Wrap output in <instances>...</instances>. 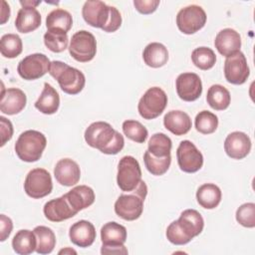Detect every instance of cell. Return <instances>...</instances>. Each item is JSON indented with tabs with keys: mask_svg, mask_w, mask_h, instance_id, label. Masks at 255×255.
Returning <instances> with one entry per match:
<instances>
[{
	"mask_svg": "<svg viewBox=\"0 0 255 255\" xmlns=\"http://www.w3.org/2000/svg\"><path fill=\"white\" fill-rule=\"evenodd\" d=\"M85 140L105 154H117L125 145L124 136L106 122L91 124L85 130Z\"/></svg>",
	"mask_w": 255,
	"mask_h": 255,
	"instance_id": "6da1fadb",
	"label": "cell"
},
{
	"mask_svg": "<svg viewBox=\"0 0 255 255\" xmlns=\"http://www.w3.org/2000/svg\"><path fill=\"white\" fill-rule=\"evenodd\" d=\"M146 194L147 186L145 182L141 180L134 190L118 197L115 202L116 214L127 221H133L139 218L143 210V201Z\"/></svg>",
	"mask_w": 255,
	"mask_h": 255,
	"instance_id": "7a4b0ae2",
	"label": "cell"
},
{
	"mask_svg": "<svg viewBox=\"0 0 255 255\" xmlns=\"http://www.w3.org/2000/svg\"><path fill=\"white\" fill-rule=\"evenodd\" d=\"M49 74L57 80L61 90L69 95L79 94L85 87V75L78 69L61 61H52Z\"/></svg>",
	"mask_w": 255,
	"mask_h": 255,
	"instance_id": "3957f363",
	"label": "cell"
},
{
	"mask_svg": "<svg viewBox=\"0 0 255 255\" xmlns=\"http://www.w3.org/2000/svg\"><path fill=\"white\" fill-rule=\"evenodd\" d=\"M47 145L46 136L35 129H28L22 132L16 140L15 152L17 156L26 162L39 160Z\"/></svg>",
	"mask_w": 255,
	"mask_h": 255,
	"instance_id": "277c9868",
	"label": "cell"
},
{
	"mask_svg": "<svg viewBox=\"0 0 255 255\" xmlns=\"http://www.w3.org/2000/svg\"><path fill=\"white\" fill-rule=\"evenodd\" d=\"M167 105V96L159 87L149 88L140 98L137 111L144 120H153L159 117Z\"/></svg>",
	"mask_w": 255,
	"mask_h": 255,
	"instance_id": "5b68a950",
	"label": "cell"
},
{
	"mask_svg": "<svg viewBox=\"0 0 255 255\" xmlns=\"http://www.w3.org/2000/svg\"><path fill=\"white\" fill-rule=\"evenodd\" d=\"M141 169L138 161L131 155L122 157L118 164L117 182L125 192L134 190L141 181Z\"/></svg>",
	"mask_w": 255,
	"mask_h": 255,
	"instance_id": "8992f818",
	"label": "cell"
},
{
	"mask_svg": "<svg viewBox=\"0 0 255 255\" xmlns=\"http://www.w3.org/2000/svg\"><path fill=\"white\" fill-rule=\"evenodd\" d=\"M70 55L78 62L92 61L97 53V41L95 36L86 30L76 32L69 46Z\"/></svg>",
	"mask_w": 255,
	"mask_h": 255,
	"instance_id": "52a82bcc",
	"label": "cell"
},
{
	"mask_svg": "<svg viewBox=\"0 0 255 255\" xmlns=\"http://www.w3.org/2000/svg\"><path fill=\"white\" fill-rule=\"evenodd\" d=\"M53 182L51 174L44 168H34L30 170L24 181V190L32 198L38 199L51 193Z\"/></svg>",
	"mask_w": 255,
	"mask_h": 255,
	"instance_id": "ba28073f",
	"label": "cell"
},
{
	"mask_svg": "<svg viewBox=\"0 0 255 255\" xmlns=\"http://www.w3.org/2000/svg\"><path fill=\"white\" fill-rule=\"evenodd\" d=\"M206 13L198 5H189L179 10L176 15V25L180 32L191 35L204 27Z\"/></svg>",
	"mask_w": 255,
	"mask_h": 255,
	"instance_id": "9c48e42d",
	"label": "cell"
},
{
	"mask_svg": "<svg viewBox=\"0 0 255 255\" xmlns=\"http://www.w3.org/2000/svg\"><path fill=\"white\" fill-rule=\"evenodd\" d=\"M50 65L51 62L46 55L35 53L26 56L18 63L17 72L24 80H37L49 73Z\"/></svg>",
	"mask_w": 255,
	"mask_h": 255,
	"instance_id": "30bf717a",
	"label": "cell"
},
{
	"mask_svg": "<svg viewBox=\"0 0 255 255\" xmlns=\"http://www.w3.org/2000/svg\"><path fill=\"white\" fill-rule=\"evenodd\" d=\"M179 168L187 173L198 171L203 165V155L190 140L180 141L176 149Z\"/></svg>",
	"mask_w": 255,
	"mask_h": 255,
	"instance_id": "8fae6325",
	"label": "cell"
},
{
	"mask_svg": "<svg viewBox=\"0 0 255 255\" xmlns=\"http://www.w3.org/2000/svg\"><path fill=\"white\" fill-rule=\"evenodd\" d=\"M250 75L245 55L238 51L228 57L224 62V76L228 83L233 85L244 84Z\"/></svg>",
	"mask_w": 255,
	"mask_h": 255,
	"instance_id": "7c38bea8",
	"label": "cell"
},
{
	"mask_svg": "<svg viewBox=\"0 0 255 255\" xmlns=\"http://www.w3.org/2000/svg\"><path fill=\"white\" fill-rule=\"evenodd\" d=\"M175 88L178 97L185 102L197 100L202 93V83L195 73H182L175 81Z\"/></svg>",
	"mask_w": 255,
	"mask_h": 255,
	"instance_id": "4fadbf2b",
	"label": "cell"
},
{
	"mask_svg": "<svg viewBox=\"0 0 255 255\" xmlns=\"http://www.w3.org/2000/svg\"><path fill=\"white\" fill-rule=\"evenodd\" d=\"M82 15L87 24L95 28L103 29L109 21L111 6L99 0L86 1L82 8Z\"/></svg>",
	"mask_w": 255,
	"mask_h": 255,
	"instance_id": "5bb4252c",
	"label": "cell"
},
{
	"mask_svg": "<svg viewBox=\"0 0 255 255\" xmlns=\"http://www.w3.org/2000/svg\"><path fill=\"white\" fill-rule=\"evenodd\" d=\"M224 150L229 157L242 159L247 156L251 150L250 137L245 132L233 131L225 138Z\"/></svg>",
	"mask_w": 255,
	"mask_h": 255,
	"instance_id": "9a60e30c",
	"label": "cell"
},
{
	"mask_svg": "<svg viewBox=\"0 0 255 255\" xmlns=\"http://www.w3.org/2000/svg\"><path fill=\"white\" fill-rule=\"evenodd\" d=\"M43 212L45 217L52 222H61L67 220L78 213V211H76L70 205L65 194L46 202Z\"/></svg>",
	"mask_w": 255,
	"mask_h": 255,
	"instance_id": "2e32d148",
	"label": "cell"
},
{
	"mask_svg": "<svg viewBox=\"0 0 255 255\" xmlns=\"http://www.w3.org/2000/svg\"><path fill=\"white\" fill-rule=\"evenodd\" d=\"M27 103L26 94L17 88L2 89L1 101H0V111L1 113L13 116L22 112Z\"/></svg>",
	"mask_w": 255,
	"mask_h": 255,
	"instance_id": "e0dca14e",
	"label": "cell"
},
{
	"mask_svg": "<svg viewBox=\"0 0 255 255\" xmlns=\"http://www.w3.org/2000/svg\"><path fill=\"white\" fill-rule=\"evenodd\" d=\"M56 180L64 186H73L77 184L81 177L79 164L71 158L60 159L54 168Z\"/></svg>",
	"mask_w": 255,
	"mask_h": 255,
	"instance_id": "ac0fdd59",
	"label": "cell"
},
{
	"mask_svg": "<svg viewBox=\"0 0 255 255\" xmlns=\"http://www.w3.org/2000/svg\"><path fill=\"white\" fill-rule=\"evenodd\" d=\"M214 45L222 56L228 57L240 51L241 37L234 29L225 28L217 33L214 40Z\"/></svg>",
	"mask_w": 255,
	"mask_h": 255,
	"instance_id": "d6986e66",
	"label": "cell"
},
{
	"mask_svg": "<svg viewBox=\"0 0 255 255\" xmlns=\"http://www.w3.org/2000/svg\"><path fill=\"white\" fill-rule=\"evenodd\" d=\"M69 236L72 243L79 247L86 248L94 243L96 239V229L90 221L80 220L70 227Z\"/></svg>",
	"mask_w": 255,
	"mask_h": 255,
	"instance_id": "ffe728a7",
	"label": "cell"
},
{
	"mask_svg": "<svg viewBox=\"0 0 255 255\" xmlns=\"http://www.w3.org/2000/svg\"><path fill=\"white\" fill-rule=\"evenodd\" d=\"M176 221L182 231L190 239L199 235L204 227V220L201 214L195 209H185L181 212Z\"/></svg>",
	"mask_w": 255,
	"mask_h": 255,
	"instance_id": "44dd1931",
	"label": "cell"
},
{
	"mask_svg": "<svg viewBox=\"0 0 255 255\" xmlns=\"http://www.w3.org/2000/svg\"><path fill=\"white\" fill-rule=\"evenodd\" d=\"M164 128L175 135H183L187 133L191 127L190 117L182 111H170L163 118Z\"/></svg>",
	"mask_w": 255,
	"mask_h": 255,
	"instance_id": "7402d4cb",
	"label": "cell"
},
{
	"mask_svg": "<svg viewBox=\"0 0 255 255\" xmlns=\"http://www.w3.org/2000/svg\"><path fill=\"white\" fill-rule=\"evenodd\" d=\"M70 205L76 210L80 211L95 202V192L88 185H78L72 188L69 192L65 194Z\"/></svg>",
	"mask_w": 255,
	"mask_h": 255,
	"instance_id": "603a6c76",
	"label": "cell"
},
{
	"mask_svg": "<svg viewBox=\"0 0 255 255\" xmlns=\"http://www.w3.org/2000/svg\"><path fill=\"white\" fill-rule=\"evenodd\" d=\"M41 25V14L36 8L22 7L16 16L15 27L20 33H30Z\"/></svg>",
	"mask_w": 255,
	"mask_h": 255,
	"instance_id": "cb8c5ba5",
	"label": "cell"
},
{
	"mask_svg": "<svg viewBox=\"0 0 255 255\" xmlns=\"http://www.w3.org/2000/svg\"><path fill=\"white\" fill-rule=\"evenodd\" d=\"M60 106V97L58 92L48 83L44 84V89L35 103V108L45 115L55 114Z\"/></svg>",
	"mask_w": 255,
	"mask_h": 255,
	"instance_id": "d4e9b609",
	"label": "cell"
},
{
	"mask_svg": "<svg viewBox=\"0 0 255 255\" xmlns=\"http://www.w3.org/2000/svg\"><path fill=\"white\" fill-rule=\"evenodd\" d=\"M101 239L105 246L123 245L127 241V229L118 222H108L101 228Z\"/></svg>",
	"mask_w": 255,
	"mask_h": 255,
	"instance_id": "484cf974",
	"label": "cell"
},
{
	"mask_svg": "<svg viewBox=\"0 0 255 255\" xmlns=\"http://www.w3.org/2000/svg\"><path fill=\"white\" fill-rule=\"evenodd\" d=\"M142 58L148 67L160 68L167 63L168 51L163 44L152 42L144 48Z\"/></svg>",
	"mask_w": 255,
	"mask_h": 255,
	"instance_id": "4316f807",
	"label": "cell"
},
{
	"mask_svg": "<svg viewBox=\"0 0 255 255\" xmlns=\"http://www.w3.org/2000/svg\"><path fill=\"white\" fill-rule=\"evenodd\" d=\"M221 196L220 188L213 183H204L200 185L196 191L197 202L205 209L217 207L221 201Z\"/></svg>",
	"mask_w": 255,
	"mask_h": 255,
	"instance_id": "83f0119b",
	"label": "cell"
},
{
	"mask_svg": "<svg viewBox=\"0 0 255 255\" xmlns=\"http://www.w3.org/2000/svg\"><path fill=\"white\" fill-rule=\"evenodd\" d=\"M12 247L20 255H28L36 251L37 238L34 231L28 229L19 230L12 239Z\"/></svg>",
	"mask_w": 255,
	"mask_h": 255,
	"instance_id": "f1b7e54d",
	"label": "cell"
},
{
	"mask_svg": "<svg viewBox=\"0 0 255 255\" xmlns=\"http://www.w3.org/2000/svg\"><path fill=\"white\" fill-rule=\"evenodd\" d=\"M207 104L215 111L226 110L231 101V96L229 91L221 85H212L206 95Z\"/></svg>",
	"mask_w": 255,
	"mask_h": 255,
	"instance_id": "f546056e",
	"label": "cell"
},
{
	"mask_svg": "<svg viewBox=\"0 0 255 255\" xmlns=\"http://www.w3.org/2000/svg\"><path fill=\"white\" fill-rule=\"evenodd\" d=\"M34 233L37 238L36 252L38 254H49L51 253L56 245V236L54 231L47 226H36Z\"/></svg>",
	"mask_w": 255,
	"mask_h": 255,
	"instance_id": "4dcf8cb0",
	"label": "cell"
},
{
	"mask_svg": "<svg viewBox=\"0 0 255 255\" xmlns=\"http://www.w3.org/2000/svg\"><path fill=\"white\" fill-rule=\"evenodd\" d=\"M73 25L72 15L64 9H54L51 11L46 18L47 29H59L68 32Z\"/></svg>",
	"mask_w": 255,
	"mask_h": 255,
	"instance_id": "1f68e13d",
	"label": "cell"
},
{
	"mask_svg": "<svg viewBox=\"0 0 255 255\" xmlns=\"http://www.w3.org/2000/svg\"><path fill=\"white\" fill-rule=\"evenodd\" d=\"M171 147V139L163 132H157L151 135L147 144V150L156 157H164L170 155Z\"/></svg>",
	"mask_w": 255,
	"mask_h": 255,
	"instance_id": "d6a6232c",
	"label": "cell"
},
{
	"mask_svg": "<svg viewBox=\"0 0 255 255\" xmlns=\"http://www.w3.org/2000/svg\"><path fill=\"white\" fill-rule=\"evenodd\" d=\"M67 32L59 29H49L44 34L45 46L54 53H61L68 48Z\"/></svg>",
	"mask_w": 255,
	"mask_h": 255,
	"instance_id": "836d02e7",
	"label": "cell"
},
{
	"mask_svg": "<svg viewBox=\"0 0 255 255\" xmlns=\"http://www.w3.org/2000/svg\"><path fill=\"white\" fill-rule=\"evenodd\" d=\"M23 50L21 38L17 34H5L0 40L1 55L8 59L18 57Z\"/></svg>",
	"mask_w": 255,
	"mask_h": 255,
	"instance_id": "e575fe53",
	"label": "cell"
},
{
	"mask_svg": "<svg viewBox=\"0 0 255 255\" xmlns=\"http://www.w3.org/2000/svg\"><path fill=\"white\" fill-rule=\"evenodd\" d=\"M191 60L195 67L206 71L211 69L216 62V55L208 47H198L191 53Z\"/></svg>",
	"mask_w": 255,
	"mask_h": 255,
	"instance_id": "d590c367",
	"label": "cell"
},
{
	"mask_svg": "<svg viewBox=\"0 0 255 255\" xmlns=\"http://www.w3.org/2000/svg\"><path fill=\"white\" fill-rule=\"evenodd\" d=\"M143 161L146 169L153 175L164 174L171 163V156L167 155L164 157H156L152 155L148 150L143 154Z\"/></svg>",
	"mask_w": 255,
	"mask_h": 255,
	"instance_id": "8d00e7d4",
	"label": "cell"
},
{
	"mask_svg": "<svg viewBox=\"0 0 255 255\" xmlns=\"http://www.w3.org/2000/svg\"><path fill=\"white\" fill-rule=\"evenodd\" d=\"M195 128L203 134L214 132L218 127V118L209 111H201L195 117Z\"/></svg>",
	"mask_w": 255,
	"mask_h": 255,
	"instance_id": "74e56055",
	"label": "cell"
},
{
	"mask_svg": "<svg viewBox=\"0 0 255 255\" xmlns=\"http://www.w3.org/2000/svg\"><path fill=\"white\" fill-rule=\"evenodd\" d=\"M123 131L128 138L138 143L144 142L148 135L146 128L134 120L125 121L123 123Z\"/></svg>",
	"mask_w": 255,
	"mask_h": 255,
	"instance_id": "f35d334b",
	"label": "cell"
},
{
	"mask_svg": "<svg viewBox=\"0 0 255 255\" xmlns=\"http://www.w3.org/2000/svg\"><path fill=\"white\" fill-rule=\"evenodd\" d=\"M236 220L244 227H255V204L248 202L240 205L236 210Z\"/></svg>",
	"mask_w": 255,
	"mask_h": 255,
	"instance_id": "ab89813d",
	"label": "cell"
},
{
	"mask_svg": "<svg viewBox=\"0 0 255 255\" xmlns=\"http://www.w3.org/2000/svg\"><path fill=\"white\" fill-rule=\"evenodd\" d=\"M166 238L169 242H171L174 245H184L187 244L191 239L182 231V229L179 227L177 221L171 222L166 229Z\"/></svg>",
	"mask_w": 255,
	"mask_h": 255,
	"instance_id": "60d3db41",
	"label": "cell"
},
{
	"mask_svg": "<svg viewBox=\"0 0 255 255\" xmlns=\"http://www.w3.org/2000/svg\"><path fill=\"white\" fill-rule=\"evenodd\" d=\"M121 25H122V16L120 11L116 7L111 6V15H110L109 21L102 30L108 33H113V32H116L121 27Z\"/></svg>",
	"mask_w": 255,
	"mask_h": 255,
	"instance_id": "b9f144b4",
	"label": "cell"
},
{
	"mask_svg": "<svg viewBox=\"0 0 255 255\" xmlns=\"http://www.w3.org/2000/svg\"><path fill=\"white\" fill-rule=\"evenodd\" d=\"M159 3H160L159 0H134L133 1V5L136 11L144 15L153 13L157 9V6L159 5Z\"/></svg>",
	"mask_w": 255,
	"mask_h": 255,
	"instance_id": "7bdbcfd3",
	"label": "cell"
},
{
	"mask_svg": "<svg viewBox=\"0 0 255 255\" xmlns=\"http://www.w3.org/2000/svg\"><path fill=\"white\" fill-rule=\"evenodd\" d=\"M13 229V222L11 218L5 214L0 215V241H5L11 234Z\"/></svg>",
	"mask_w": 255,
	"mask_h": 255,
	"instance_id": "ee69618b",
	"label": "cell"
},
{
	"mask_svg": "<svg viewBox=\"0 0 255 255\" xmlns=\"http://www.w3.org/2000/svg\"><path fill=\"white\" fill-rule=\"evenodd\" d=\"M1 123V146H3L8 140L12 138L13 135V126L12 123L4 117H0Z\"/></svg>",
	"mask_w": 255,
	"mask_h": 255,
	"instance_id": "f6af8a7d",
	"label": "cell"
},
{
	"mask_svg": "<svg viewBox=\"0 0 255 255\" xmlns=\"http://www.w3.org/2000/svg\"><path fill=\"white\" fill-rule=\"evenodd\" d=\"M102 254H128V251L126 246L123 245H113V246H102Z\"/></svg>",
	"mask_w": 255,
	"mask_h": 255,
	"instance_id": "bcb514c9",
	"label": "cell"
},
{
	"mask_svg": "<svg viewBox=\"0 0 255 255\" xmlns=\"http://www.w3.org/2000/svg\"><path fill=\"white\" fill-rule=\"evenodd\" d=\"M2 9H1V24H5L10 17V7L6 1H2Z\"/></svg>",
	"mask_w": 255,
	"mask_h": 255,
	"instance_id": "7dc6e473",
	"label": "cell"
},
{
	"mask_svg": "<svg viewBox=\"0 0 255 255\" xmlns=\"http://www.w3.org/2000/svg\"><path fill=\"white\" fill-rule=\"evenodd\" d=\"M40 1H20V4L23 7H29V8H36L37 5H39Z\"/></svg>",
	"mask_w": 255,
	"mask_h": 255,
	"instance_id": "c3c4849f",
	"label": "cell"
},
{
	"mask_svg": "<svg viewBox=\"0 0 255 255\" xmlns=\"http://www.w3.org/2000/svg\"><path fill=\"white\" fill-rule=\"evenodd\" d=\"M67 254V253H70V254H72V253H74V254H77V252L74 250V249H72V248H66V249H62V250H60L59 251V254Z\"/></svg>",
	"mask_w": 255,
	"mask_h": 255,
	"instance_id": "681fc988",
	"label": "cell"
}]
</instances>
